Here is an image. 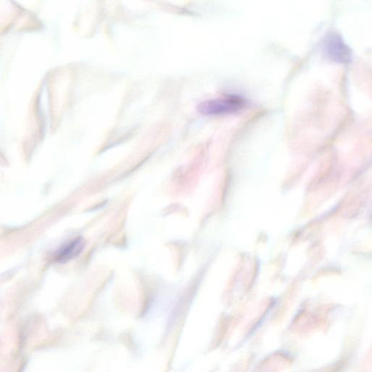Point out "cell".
<instances>
[{
	"label": "cell",
	"mask_w": 372,
	"mask_h": 372,
	"mask_svg": "<svg viewBox=\"0 0 372 372\" xmlns=\"http://www.w3.org/2000/svg\"><path fill=\"white\" fill-rule=\"evenodd\" d=\"M247 104L244 98L238 95H228L201 103L198 111L206 116H223L237 113Z\"/></svg>",
	"instance_id": "1"
},
{
	"label": "cell",
	"mask_w": 372,
	"mask_h": 372,
	"mask_svg": "<svg viewBox=\"0 0 372 372\" xmlns=\"http://www.w3.org/2000/svg\"><path fill=\"white\" fill-rule=\"evenodd\" d=\"M85 246V241L81 238H76L63 246L55 256L56 262L66 263L77 257Z\"/></svg>",
	"instance_id": "3"
},
{
	"label": "cell",
	"mask_w": 372,
	"mask_h": 372,
	"mask_svg": "<svg viewBox=\"0 0 372 372\" xmlns=\"http://www.w3.org/2000/svg\"><path fill=\"white\" fill-rule=\"evenodd\" d=\"M323 49L326 56L331 61L341 64H348L352 62V51L338 33L331 32L326 36Z\"/></svg>",
	"instance_id": "2"
}]
</instances>
